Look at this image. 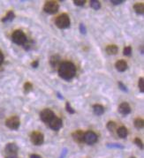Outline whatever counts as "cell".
Instances as JSON below:
<instances>
[{
    "instance_id": "1",
    "label": "cell",
    "mask_w": 144,
    "mask_h": 158,
    "mask_svg": "<svg viewBox=\"0 0 144 158\" xmlns=\"http://www.w3.org/2000/svg\"><path fill=\"white\" fill-rule=\"evenodd\" d=\"M59 76L66 80H71L76 74V67L72 62H63L59 66Z\"/></svg>"
},
{
    "instance_id": "2",
    "label": "cell",
    "mask_w": 144,
    "mask_h": 158,
    "mask_svg": "<svg viewBox=\"0 0 144 158\" xmlns=\"http://www.w3.org/2000/svg\"><path fill=\"white\" fill-rule=\"evenodd\" d=\"M12 40L18 45H26L27 42V36L21 30H15L12 35Z\"/></svg>"
},
{
    "instance_id": "3",
    "label": "cell",
    "mask_w": 144,
    "mask_h": 158,
    "mask_svg": "<svg viewBox=\"0 0 144 158\" xmlns=\"http://www.w3.org/2000/svg\"><path fill=\"white\" fill-rule=\"evenodd\" d=\"M56 25L60 29H66L67 28L70 27L71 21H70V18L67 13H63L61 15H59L57 19H56Z\"/></svg>"
},
{
    "instance_id": "4",
    "label": "cell",
    "mask_w": 144,
    "mask_h": 158,
    "mask_svg": "<svg viewBox=\"0 0 144 158\" xmlns=\"http://www.w3.org/2000/svg\"><path fill=\"white\" fill-rule=\"evenodd\" d=\"M59 9V5L55 1H48L45 3V4L43 6L44 12L49 14H54V13L58 12Z\"/></svg>"
},
{
    "instance_id": "5",
    "label": "cell",
    "mask_w": 144,
    "mask_h": 158,
    "mask_svg": "<svg viewBox=\"0 0 144 158\" xmlns=\"http://www.w3.org/2000/svg\"><path fill=\"white\" fill-rule=\"evenodd\" d=\"M20 120L17 116L11 117L5 121V125L12 130H17L20 127Z\"/></svg>"
},
{
    "instance_id": "6",
    "label": "cell",
    "mask_w": 144,
    "mask_h": 158,
    "mask_svg": "<svg viewBox=\"0 0 144 158\" xmlns=\"http://www.w3.org/2000/svg\"><path fill=\"white\" fill-rule=\"evenodd\" d=\"M30 140L34 145L40 146L43 143L44 137H43V134L40 132H33L30 135Z\"/></svg>"
},
{
    "instance_id": "7",
    "label": "cell",
    "mask_w": 144,
    "mask_h": 158,
    "mask_svg": "<svg viewBox=\"0 0 144 158\" xmlns=\"http://www.w3.org/2000/svg\"><path fill=\"white\" fill-rule=\"evenodd\" d=\"M54 117H55L54 112L50 109H44L40 113V117H41L42 121L44 123H47V124H49Z\"/></svg>"
},
{
    "instance_id": "8",
    "label": "cell",
    "mask_w": 144,
    "mask_h": 158,
    "mask_svg": "<svg viewBox=\"0 0 144 158\" xmlns=\"http://www.w3.org/2000/svg\"><path fill=\"white\" fill-rule=\"evenodd\" d=\"M97 135L92 132V131H88L87 133H84V139H83V141L86 142L87 144L88 145H92V144H95L96 141H97Z\"/></svg>"
},
{
    "instance_id": "9",
    "label": "cell",
    "mask_w": 144,
    "mask_h": 158,
    "mask_svg": "<svg viewBox=\"0 0 144 158\" xmlns=\"http://www.w3.org/2000/svg\"><path fill=\"white\" fill-rule=\"evenodd\" d=\"M49 125H50V127L53 130V131H59L61 127H62V125H63V122H62V120L59 118V117H57L56 116L51 119V121L49 123Z\"/></svg>"
},
{
    "instance_id": "10",
    "label": "cell",
    "mask_w": 144,
    "mask_h": 158,
    "mask_svg": "<svg viewBox=\"0 0 144 158\" xmlns=\"http://www.w3.org/2000/svg\"><path fill=\"white\" fill-rule=\"evenodd\" d=\"M119 111L120 114L127 116L131 112V107L127 103H122L119 106Z\"/></svg>"
},
{
    "instance_id": "11",
    "label": "cell",
    "mask_w": 144,
    "mask_h": 158,
    "mask_svg": "<svg viewBox=\"0 0 144 158\" xmlns=\"http://www.w3.org/2000/svg\"><path fill=\"white\" fill-rule=\"evenodd\" d=\"M5 152L9 155H15L18 152V147L14 143H9L5 147Z\"/></svg>"
},
{
    "instance_id": "12",
    "label": "cell",
    "mask_w": 144,
    "mask_h": 158,
    "mask_svg": "<svg viewBox=\"0 0 144 158\" xmlns=\"http://www.w3.org/2000/svg\"><path fill=\"white\" fill-rule=\"evenodd\" d=\"M115 67L119 72H125L127 69V63L125 60H119L115 64Z\"/></svg>"
},
{
    "instance_id": "13",
    "label": "cell",
    "mask_w": 144,
    "mask_h": 158,
    "mask_svg": "<svg viewBox=\"0 0 144 158\" xmlns=\"http://www.w3.org/2000/svg\"><path fill=\"white\" fill-rule=\"evenodd\" d=\"M72 138L75 141L80 143V142H83V139H84V133L80 130H78V131H75L73 133H72Z\"/></svg>"
},
{
    "instance_id": "14",
    "label": "cell",
    "mask_w": 144,
    "mask_h": 158,
    "mask_svg": "<svg viewBox=\"0 0 144 158\" xmlns=\"http://www.w3.org/2000/svg\"><path fill=\"white\" fill-rule=\"evenodd\" d=\"M50 64L52 67H57V66H59L60 65V57L57 55L55 56H52L51 57V60H50Z\"/></svg>"
},
{
    "instance_id": "15",
    "label": "cell",
    "mask_w": 144,
    "mask_h": 158,
    "mask_svg": "<svg viewBox=\"0 0 144 158\" xmlns=\"http://www.w3.org/2000/svg\"><path fill=\"white\" fill-rule=\"evenodd\" d=\"M15 18V14L12 11H10L7 12V14L2 19V22L4 23H6V22H11L13 20V19Z\"/></svg>"
},
{
    "instance_id": "16",
    "label": "cell",
    "mask_w": 144,
    "mask_h": 158,
    "mask_svg": "<svg viewBox=\"0 0 144 158\" xmlns=\"http://www.w3.org/2000/svg\"><path fill=\"white\" fill-rule=\"evenodd\" d=\"M93 110L96 116H102L104 113V108L100 104H96L93 106Z\"/></svg>"
},
{
    "instance_id": "17",
    "label": "cell",
    "mask_w": 144,
    "mask_h": 158,
    "mask_svg": "<svg viewBox=\"0 0 144 158\" xmlns=\"http://www.w3.org/2000/svg\"><path fill=\"white\" fill-rule=\"evenodd\" d=\"M117 133H118V135H119L120 138H122V139H125V138H127V133H128V132H127V129L125 126H120V127L118 129Z\"/></svg>"
},
{
    "instance_id": "18",
    "label": "cell",
    "mask_w": 144,
    "mask_h": 158,
    "mask_svg": "<svg viewBox=\"0 0 144 158\" xmlns=\"http://www.w3.org/2000/svg\"><path fill=\"white\" fill-rule=\"evenodd\" d=\"M134 9L136 13L138 14H143L144 12V4L143 3H136L134 5Z\"/></svg>"
},
{
    "instance_id": "19",
    "label": "cell",
    "mask_w": 144,
    "mask_h": 158,
    "mask_svg": "<svg viewBox=\"0 0 144 158\" xmlns=\"http://www.w3.org/2000/svg\"><path fill=\"white\" fill-rule=\"evenodd\" d=\"M118 47L114 44L112 45H108L107 48H106V52L108 53L109 55H116L118 53Z\"/></svg>"
},
{
    "instance_id": "20",
    "label": "cell",
    "mask_w": 144,
    "mask_h": 158,
    "mask_svg": "<svg viewBox=\"0 0 144 158\" xmlns=\"http://www.w3.org/2000/svg\"><path fill=\"white\" fill-rule=\"evenodd\" d=\"M144 125V121L143 118H136L135 120V126L137 128V129H143Z\"/></svg>"
},
{
    "instance_id": "21",
    "label": "cell",
    "mask_w": 144,
    "mask_h": 158,
    "mask_svg": "<svg viewBox=\"0 0 144 158\" xmlns=\"http://www.w3.org/2000/svg\"><path fill=\"white\" fill-rule=\"evenodd\" d=\"M90 6L94 9V10H99L101 8V4L99 1L97 0H91L90 1Z\"/></svg>"
},
{
    "instance_id": "22",
    "label": "cell",
    "mask_w": 144,
    "mask_h": 158,
    "mask_svg": "<svg viewBox=\"0 0 144 158\" xmlns=\"http://www.w3.org/2000/svg\"><path fill=\"white\" fill-rule=\"evenodd\" d=\"M115 128H116V123H115V122H113V121L108 122V124H107V129H108L109 131L113 132V131L115 130Z\"/></svg>"
},
{
    "instance_id": "23",
    "label": "cell",
    "mask_w": 144,
    "mask_h": 158,
    "mask_svg": "<svg viewBox=\"0 0 144 158\" xmlns=\"http://www.w3.org/2000/svg\"><path fill=\"white\" fill-rule=\"evenodd\" d=\"M33 88V85L30 83V82H26L25 85H24V91L26 93H28L29 91H31Z\"/></svg>"
},
{
    "instance_id": "24",
    "label": "cell",
    "mask_w": 144,
    "mask_h": 158,
    "mask_svg": "<svg viewBox=\"0 0 144 158\" xmlns=\"http://www.w3.org/2000/svg\"><path fill=\"white\" fill-rule=\"evenodd\" d=\"M66 109H67V112H69L70 114H74V113H75V110L73 109V108L71 106L69 102H67V104H66Z\"/></svg>"
},
{
    "instance_id": "25",
    "label": "cell",
    "mask_w": 144,
    "mask_h": 158,
    "mask_svg": "<svg viewBox=\"0 0 144 158\" xmlns=\"http://www.w3.org/2000/svg\"><path fill=\"white\" fill-rule=\"evenodd\" d=\"M138 86H139V88H140V91L142 93L144 92V79L143 78H140L139 79V83H138Z\"/></svg>"
},
{
    "instance_id": "26",
    "label": "cell",
    "mask_w": 144,
    "mask_h": 158,
    "mask_svg": "<svg viewBox=\"0 0 144 158\" xmlns=\"http://www.w3.org/2000/svg\"><path fill=\"white\" fill-rule=\"evenodd\" d=\"M123 53H124L125 56H130L131 53H132V48H131V46H127V47H125Z\"/></svg>"
},
{
    "instance_id": "27",
    "label": "cell",
    "mask_w": 144,
    "mask_h": 158,
    "mask_svg": "<svg viewBox=\"0 0 144 158\" xmlns=\"http://www.w3.org/2000/svg\"><path fill=\"white\" fill-rule=\"evenodd\" d=\"M118 85H119V88H120L122 91H124V92H127V91H128V89H127V86H125V85L123 84V82H121V81H119Z\"/></svg>"
},
{
    "instance_id": "28",
    "label": "cell",
    "mask_w": 144,
    "mask_h": 158,
    "mask_svg": "<svg viewBox=\"0 0 144 158\" xmlns=\"http://www.w3.org/2000/svg\"><path fill=\"white\" fill-rule=\"evenodd\" d=\"M73 3H74L75 5H78V6H83V5L85 4L86 1H85V0H74Z\"/></svg>"
},
{
    "instance_id": "29",
    "label": "cell",
    "mask_w": 144,
    "mask_h": 158,
    "mask_svg": "<svg viewBox=\"0 0 144 158\" xmlns=\"http://www.w3.org/2000/svg\"><path fill=\"white\" fill-rule=\"evenodd\" d=\"M80 32L82 34V35H85L87 33V29H86V27L83 23H80Z\"/></svg>"
},
{
    "instance_id": "30",
    "label": "cell",
    "mask_w": 144,
    "mask_h": 158,
    "mask_svg": "<svg viewBox=\"0 0 144 158\" xmlns=\"http://www.w3.org/2000/svg\"><path fill=\"white\" fill-rule=\"evenodd\" d=\"M135 144H136V145H137L140 149H143V141H142L139 138H136V139L135 140Z\"/></svg>"
},
{
    "instance_id": "31",
    "label": "cell",
    "mask_w": 144,
    "mask_h": 158,
    "mask_svg": "<svg viewBox=\"0 0 144 158\" xmlns=\"http://www.w3.org/2000/svg\"><path fill=\"white\" fill-rule=\"evenodd\" d=\"M125 1L124 0H111V3L115 4V5H118V4H123Z\"/></svg>"
},
{
    "instance_id": "32",
    "label": "cell",
    "mask_w": 144,
    "mask_h": 158,
    "mask_svg": "<svg viewBox=\"0 0 144 158\" xmlns=\"http://www.w3.org/2000/svg\"><path fill=\"white\" fill-rule=\"evenodd\" d=\"M108 147L110 148H116V149H123V147L119 144H108Z\"/></svg>"
},
{
    "instance_id": "33",
    "label": "cell",
    "mask_w": 144,
    "mask_h": 158,
    "mask_svg": "<svg viewBox=\"0 0 144 158\" xmlns=\"http://www.w3.org/2000/svg\"><path fill=\"white\" fill-rule=\"evenodd\" d=\"M31 65H32L33 68H37L38 65H39V62H38V60H35L34 62H32Z\"/></svg>"
},
{
    "instance_id": "34",
    "label": "cell",
    "mask_w": 144,
    "mask_h": 158,
    "mask_svg": "<svg viewBox=\"0 0 144 158\" xmlns=\"http://www.w3.org/2000/svg\"><path fill=\"white\" fill-rule=\"evenodd\" d=\"M4 55H3V53L0 51V65L3 64V62H4Z\"/></svg>"
},
{
    "instance_id": "35",
    "label": "cell",
    "mask_w": 144,
    "mask_h": 158,
    "mask_svg": "<svg viewBox=\"0 0 144 158\" xmlns=\"http://www.w3.org/2000/svg\"><path fill=\"white\" fill-rule=\"evenodd\" d=\"M30 158H41V157H40L39 155L33 154V155H30Z\"/></svg>"
},
{
    "instance_id": "36",
    "label": "cell",
    "mask_w": 144,
    "mask_h": 158,
    "mask_svg": "<svg viewBox=\"0 0 144 158\" xmlns=\"http://www.w3.org/2000/svg\"><path fill=\"white\" fill-rule=\"evenodd\" d=\"M141 53L142 54H143L144 51H143V46H141Z\"/></svg>"
},
{
    "instance_id": "37",
    "label": "cell",
    "mask_w": 144,
    "mask_h": 158,
    "mask_svg": "<svg viewBox=\"0 0 144 158\" xmlns=\"http://www.w3.org/2000/svg\"><path fill=\"white\" fill-rule=\"evenodd\" d=\"M58 96H59V97L60 99H63V96H61V95H60L59 93H58Z\"/></svg>"
},
{
    "instance_id": "38",
    "label": "cell",
    "mask_w": 144,
    "mask_h": 158,
    "mask_svg": "<svg viewBox=\"0 0 144 158\" xmlns=\"http://www.w3.org/2000/svg\"><path fill=\"white\" fill-rule=\"evenodd\" d=\"M6 158H17V157H8Z\"/></svg>"
},
{
    "instance_id": "39",
    "label": "cell",
    "mask_w": 144,
    "mask_h": 158,
    "mask_svg": "<svg viewBox=\"0 0 144 158\" xmlns=\"http://www.w3.org/2000/svg\"><path fill=\"white\" fill-rule=\"evenodd\" d=\"M130 158H135V157H130Z\"/></svg>"
}]
</instances>
